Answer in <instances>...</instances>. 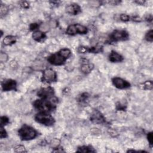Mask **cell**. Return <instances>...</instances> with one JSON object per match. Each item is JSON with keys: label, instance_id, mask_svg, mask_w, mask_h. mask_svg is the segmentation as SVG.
Instances as JSON below:
<instances>
[{"label": "cell", "instance_id": "5b68a950", "mask_svg": "<svg viewBox=\"0 0 153 153\" xmlns=\"http://www.w3.org/2000/svg\"><path fill=\"white\" fill-rule=\"evenodd\" d=\"M87 32L88 29L86 26L79 24L70 25L66 30V33L70 35H74L77 34H86Z\"/></svg>", "mask_w": 153, "mask_h": 153}, {"label": "cell", "instance_id": "8fae6325", "mask_svg": "<svg viewBox=\"0 0 153 153\" xmlns=\"http://www.w3.org/2000/svg\"><path fill=\"white\" fill-rule=\"evenodd\" d=\"M2 89L4 91L16 90L17 87V83L15 80L12 79H7L3 81L1 83Z\"/></svg>", "mask_w": 153, "mask_h": 153}, {"label": "cell", "instance_id": "484cf974", "mask_svg": "<svg viewBox=\"0 0 153 153\" xmlns=\"http://www.w3.org/2000/svg\"><path fill=\"white\" fill-rule=\"evenodd\" d=\"M7 136V133L6 132V131H5V129L3 128V126H1L0 127V137H1V138H5Z\"/></svg>", "mask_w": 153, "mask_h": 153}, {"label": "cell", "instance_id": "ffe728a7", "mask_svg": "<svg viewBox=\"0 0 153 153\" xmlns=\"http://www.w3.org/2000/svg\"><path fill=\"white\" fill-rule=\"evenodd\" d=\"M145 40L148 42H152L153 41V30L151 29L146 34L145 37Z\"/></svg>", "mask_w": 153, "mask_h": 153}, {"label": "cell", "instance_id": "1f68e13d", "mask_svg": "<svg viewBox=\"0 0 153 153\" xmlns=\"http://www.w3.org/2000/svg\"><path fill=\"white\" fill-rule=\"evenodd\" d=\"M117 109L118 110H122V111H125L126 109V107L124 105H122L120 103H118V104H117Z\"/></svg>", "mask_w": 153, "mask_h": 153}, {"label": "cell", "instance_id": "2e32d148", "mask_svg": "<svg viewBox=\"0 0 153 153\" xmlns=\"http://www.w3.org/2000/svg\"><path fill=\"white\" fill-rule=\"evenodd\" d=\"M16 42V37L12 35L6 36L3 40V43L5 45H12Z\"/></svg>", "mask_w": 153, "mask_h": 153}, {"label": "cell", "instance_id": "7c38bea8", "mask_svg": "<svg viewBox=\"0 0 153 153\" xmlns=\"http://www.w3.org/2000/svg\"><path fill=\"white\" fill-rule=\"evenodd\" d=\"M94 68V65L90 63L88 60L87 59H82V62H81V71L84 73V74H89L91 71L93 70Z\"/></svg>", "mask_w": 153, "mask_h": 153}, {"label": "cell", "instance_id": "603a6c76", "mask_svg": "<svg viewBox=\"0 0 153 153\" xmlns=\"http://www.w3.org/2000/svg\"><path fill=\"white\" fill-rule=\"evenodd\" d=\"M120 18L121 21L123 22H128L129 20H131V17H130L129 15L126 14H121L120 16Z\"/></svg>", "mask_w": 153, "mask_h": 153}, {"label": "cell", "instance_id": "9a60e30c", "mask_svg": "<svg viewBox=\"0 0 153 153\" xmlns=\"http://www.w3.org/2000/svg\"><path fill=\"white\" fill-rule=\"evenodd\" d=\"M33 39L38 42L43 41L46 38V35L43 32L40 31V30H35L34 32L32 34Z\"/></svg>", "mask_w": 153, "mask_h": 153}, {"label": "cell", "instance_id": "d6a6232c", "mask_svg": "<svg viewBox=\"0 0 153 153\" xmlns=\"http://www.w3.org/2000/svg\"><path fill=\"white\" fill-rule=\"evenodd\" d=\"M120 3V1H110L109 3L110 4H111L112 5H117L119 3Z\"/></svg>", "mask_w": 153, "mask_h": 153}, {"label": "cell", "instance_id": "6da1fadb", "mask_svg": "<svg viewBox=\"0 0 153 153\" xmlns=\"http://www.w3.org/2000/svg\"><path fill=\"white\" fill-rule=\"evenodd\" d=\"M58 99L53 97L49 99H38L34 102L33 105L35 108L40 112H50L56 109Z\"/></svg>", "mask_w": 153, "mask_h": 153}, {"label": "cell", "instance_id": "7a4b0ae2", "mask_svg": "<svg viewBox=\"0 0 153 153\" xmlns=\"http://www.w3.org/2000/svg\"><path fill=\"white\" fill-rule=\"evenodd\" d=\"M71 55V51L67 48L61 49L59 51L50 55L47 60L49 62L53 65H63L67 59Z\"/></svg>", "mask_w": 153, "mask_h": 153}, {"label": "cell", "instance_id": "f1b7e54d", "mask_svg": "<svg viewBox=\"0 0 153 153\" xmlns=\"http://www.w3.org/2000/svg\"><path fill=\"white\" fill-rule=\"evenodd\" d=\"M152 138H153L152 133V132L148 133L147 135V139H148V141L150 143V145L151 146V147H152Z\"/></svg>", "mask_w": 153, "mask_h": 153}, {"label": "cell", "instance_id": "52a82bcc", "mask_svg": "<svg viewBox=\"0 0 153 153\" xmlns=\"http://www.w3.org/2000/svg\"><path fill=\"white\" fill-rule=\"evenodd\" d=\"M129 37V33L125 30H115L110 35V39L113 41H126Z\"/></svg>", "mask_w": 153, "mask_h": 153}, {"label": "cell", "instance_id": "cb8c5ba5", "mask_svg": "<svg viewBox=\"0 0 153 153\" xmlns=\"http://www.w3.org/2000/svg\"><path fill=\"white\" fill-rule=\"evenodd\" d=\"M8 60V56L5 53L2 52L0 55V61L3 62H5Z\"/></svg>", "mask_w": 153, "mask_h": 153}, {"label": "cell", "instance_id": "4fadbf2b", "mask_svg": "<svg viewBox=\"0 0 153 153\" xmlns=\"http://www.w3.org/2000/svg\"><path fill=\"white\" fill-rule=\"evenodd\" d=\"M66 12L70 14L71 15H77L80 13L81 12V9L80 6L75 3H73L66 6Z\"/></svg>", "mask_w": 153, "mask_h": 153}, {"label": "cell", "instance_id": "277c9868", "mask_svg": "<svg viewBox=\"0 0 153 153\" xmlns=\"http://www.w3.org/2000/svg\"><path fill=\"white\" fill-rule=\"evenodd\" d=\"M35 121L38 123H40L46 126H50L54 125L55 120L50 114L48 112H40L35 117Z\"/></svg>", "mask_w": 153, "mask_h": 153}, {"label": "cell", "instance_id": "7402d4cb", "mask_svg": "<svg viewBox=\"0 0 153 153\" xmlns=\"http://www.w3.org/2000/svg\"><path fill=\"white\" fill-rule=\"evenodd\" d=\"M14 151L15 152H26L25 148L24 147V146H23V145H18L17 147H15L14 149Z\"/></svg>", "mask_w": 153, "mask_h": 153}, {"label": "cell", "instance_id": "5bb4252c", "mask_svg": "<svg viewBox=\"0 0 153 153\" xmlns=\"http://www.w3.org/2000/svg\"><path fill=\"white\" fill-rule=\"evenodd\" d=\"M123 59V56L115 51H112L109 55V60L111 62H121Z\"/></svg>", "mask_w": 153, "mask_h": 153}, {"label": "cell", "instance_id": "836d02e7", "mask_svg": "<svg viewBox=\"0 0 153 153\" xmlns=\"http://www.w3.org/2000/svg\"><path fill=\"white\" fill-rule=\"evenodd\" d=\"M136 3H137L138 4L142 5V4H144L145 3V1H136Z\"/></svg>", "mask_w": 153, "mask_h": 153}, {"label": "cell", "instance_id": "8992f818", "mask_svg": "<svg viewBox=\"0 0 153 153\" xmlns=\"http://www.w3.org/2000/svg\"><path fill=\"white\" fill-rule=\"evenodd\" d=\"M41 81L47 83L56 82L57 81L56 72L51 68L46 69L43 72Z\"/></svg>", "mask_w": 153, "mask_h": 153}, {"label": "cell", "instance_id": "d6986e66", "mask_svg": "<svg viewBox=\"0 0 153 153\" xmlns=\"http://www.w3.org/2000/svg\"><path fill=\"white\" fill-rule=\"evenodd\" d=\"M89 97V95L87 93H83L81 94L78 97V101L81 104H85L86 101H88Z\"/></svg>", "mask_w": 153, "mask_h": 153}, {"label": "cell", "instance_id": "d4e9b609", "mask_svg": "<svg viewBox=\"0 0 153 153\" xmlns=\"http://www.w3.org/2000/svg\"><path fill=\"white\" fill-rule=\"evenodd\" d=\"M0 12H1V16H3V15H5L8 12V8L5 5L1 4V7H0Z\"/></svg>", "mask_w": 153, "mask_h": 153}, {"label": "cell", "instance_id": "3957f363", "mask_svg": "<svg viewBox=\"0 0 153 153\" xmlns=\"http://www.w3.org/2000/svg\"><path fill=\"white\" fill-rule=\"evenodd\" d=\"M19 136L22 141L32 140L38 136V132L33 127L24 125L18 131Z\"/></svg>", "mask_w": 153, "mask_h": 153}, {"label": "cell", "instance_id": "44dd1931", "mask_svg": "<svg viewBox=\"0 0 153 153\" xmlns=\"http://www.w3.org/2000/svg\"><path fill=\"white\" fill-rule=\"evenodd\" d=\"M8 123H9V119L8 117L5 116H3L1 117V119H0V125H1V126L3 127Z\"/></svg>", "mask_w": 153, "mask_h": 153}, {"label": "cell", "instance_id": "30bf717a", "mask_svg": "<svg viewBox=\"0 0 153 153\" xmlns=\"http://www.w3.org/2000/svg\"><path fill=\"white\" fill-rule=\"evenodd\" d=\"M90 121L96 124H103L105 123L106 120L102 113L98 110L93 111L92 114L91 115Z\"/></svg>", "mask_w": 153, "mask_h": 153}, {"label": "cell", "instance_id": "83f0119b", "mask_svg": "<svg viewBox=\"0 0 153 153\" xmlns=\"http://www.w3.org/2000/svg\"><path fill=\"white\" fill-rule=\"evenodd\" d=\"M88 47L85 46H80L78 48V51L80 53H85L88 52Z\"/></svg>", "mask_w": 153, "mask_h": 153}, {"label": "cell", "instance_id": "ac0fdd59", "mask_svg": "<svg viewBox=\"0 0 153 153\" xmlns=\"http://www.w3.org/2000/svg\"><path fill=\"white\" fill-rule=\"evenodd\" d=\"M79 152H95L96 151L94 150L93 147L90 146H82L79 147L77 151Z\"/></svg>", "mask_w": 153, "mask_h": 153}, {"label": "cell", "instance_id": "4316f807", "mask_svg": "<svg viewBox=\"0 0 153 153\" xmlns=\"http://www.w3.org/2000/svg\"><path fill=\"white\" fill-rule=\"evenodd\" d=\"M59 144H60L59 140L58 139H55L54 140L52 141V142L51 143V145L53 148H54L55 149L59 147Z\"/></svg>", "mask_w": 153, "mask_h": 153}, {"label": "cell", "instance_id": "4dcf8cb0", "mask_svg": "<svg viewBox=\"0 0 153 153\" xmlns=\"http://www.w3.org/2000/svg\"><path fill=\"white\" fill-rule=\"evenodd\" d=\"M19 4L22 7V8L25 9H27L29 7V5L26 1H21L19 3Z\"/></svg>", "mask_w": 153, "mask_h": 153}, {"label": "cell", "instance_id": "e0dca14e", "mask_svg": "<svg viewBox=\"0 0 153 153\" xmlns=\"http://www.w3.org/2000/svg\"><path fill=\"white\" fill-rule=\"evenodd\" d=\"M141 89L142 90H151L152 89L153 87V84L152 81H146L142 83H141V85H139V86Z\"/></svg>", "mask_w": 153, "mask_h": 153}, {"label": "cell", "instance_id": "9c48e42d", "mask_svg": "<svg viewBox=\"0 0 153 153\" xmlns=\"http://www.w3.org/2000/svg\"><path fill=\"white\" fill-rule=\"evenodd\" d=\"M112 82L113 85L119 89H125L131 87V84L128 81L120 77L113 78L112 79Z\"/></svg>", "mask_w": 153, "mask_h": 153}, {"label": "cell", "instance_id": "ba28073f", "mask_svg": "<svg viewBox=\"0 0 153 153\" xmlns=\"http://www.w3.org/2000/svg\"><path fill=\"white\" fill-rule=\"evenodd\" d=\"M55 91L51 87H47L41 88L38 90L37 95L38 97H40L41 99H49L54 97Z\"/></svg>", "mask_w": 153, "mask_h": 153}, {"label": "cell", "instance_id": "f546056e", "mask_svg": "<svg viewBox=\"0 0 153 153\" xmlns=\"http://www.w3.org/2000/svg\"><path fill=\"white\" fill-rule=\"evenodd\" d=\"M39 26H40L39 24H37V23H34V24H31L30 25L29 28L30 30H35L37 28H39Z\"/></svg>", "mask_w": 153, "mask_h": 153}]
</instances>
